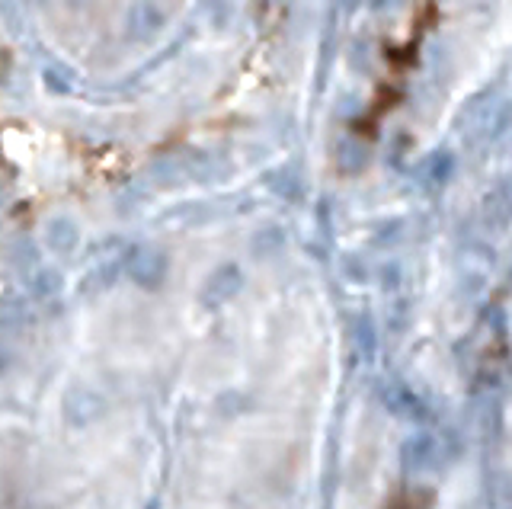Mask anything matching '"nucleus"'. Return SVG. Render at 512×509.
Returning <instances> with one entry per match:
<instances>
[{"label":"nucleus","mask_w":512,"mask_h":509,"mask_svg":"<svg viewBox=\"0 0 512 509\" xmlns=\"http://www.w3.org/2000/svg\"><path fill=\"white\" fill-rule=\"evenodd\" d=\"M442 17V7L439 0H420L413 10V17L404 29V39H400L397 45H388V74H384L381 81V90H378V100H375V116H384L391 113V109L404 100V87H407V77L410 71L416 68V61H420L423 55V45L429 39V33L436 29Z\"/></svg>","instance_id":"f257e3e1"},{"label":"nucleus","mask_w":512,"mask_h":509,"mask_svg":"<svg viewBox=\"0 0 512 509\" xmlns=\"http://www.w3.org/2000/svg\"><path fill=\"white\" fill-rule=\"evenodd\" d=\"M391 509H423V500L420 497H404V500H397Z\"/></svg>","instance_id":"f03ea898"}]
</instances>
